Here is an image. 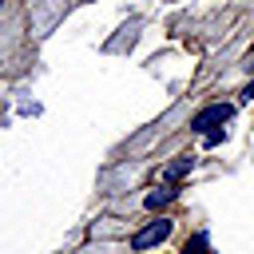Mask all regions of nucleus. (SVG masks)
I'll return each mask as SVG.
<instances>
[{
	"label": "nucleus",
	"instance_id": "1a4fd4ad",
	"mask_svg": "<svg viewBox=\"0 0 254 254\" xmlns=\"http://www.w3.org/2000/svg\"><path fill=\"white\" fill-rule=\"evenodd\" d=\"M0 4H4V0H0Z\"/></svg>",
	"mask_w": 254,
	"mask_h": 254
},
{
	"label": "nucleus",
	"instance_id": "f257e3e1",
	"mask_svg": "<svg viewBox=\"0 0 254 254\" xmlns=\"http://www.w3.org/2000/svg\"><path fill=\"white\" fill-rule=\"evenodd\" d=\"M171 230H175V222L159 214L155 222H147L143 230H135V234H131V250H139V254H143V250H151V246L167 242V238H171Z\"/></svg>",
	"mask_w": 254,
	"mask_h": 254
},
{
	"label": "nucleus",
	"instance_id": "f03ea898",
	"mask_svg": "<svg viewBox=\"0 0 254 254\" xmlns=\"http://www.w3.org/2000/svg\"><path fill=\"white\" fill-rule=\"evenodd\" d=\"M230 115H234V107H230V103H210V107H202V111H194V119H190V131H198V135H206V131H214V127H222V123H230Z\"/></svg>",
	"mask_w": 254,
	"mask_h": 254
},
{
	"label": "nucleus",
	"instance_id": "6e6552de",
	"mask_svg": "<svg viewBox=\"0 0 254 254\" xmlns=\"http://www.w3.org/2000/svg\"><path fill=\"white\" fill-rule=\"evenodd\" d=\"M250 56H254V48H250Z\"/></svg>",
	"mask_w": 254,
	"mask_h": 254
},
{
	"label": "nucleus",
	"instance_id": "0eeeda50",
	"mask_svg": "<svg viewBox=\"0 0 254 254\" xmlns=\"http://www.w3.org/2000/svg\"><path fill=\"white\" fill-rule=\"evenodd\" d=\"M242 99H254V79H250V83L242 87Z\"/></svg>",
	"mask_w": 254,
	"mask_h": 254
},
{
	"label": "nucleus",
	"instance_id": "7ed1b4c3",
	"mask_svg": "<svg viewBox=\"0 0 254 254\" xmlns=\"http://www.w3.org/2000/svg\"><path fill=\"white\" fill-rule=\"evenodd\" d=\"M190 167H194V155H179V159H175V163L163 171V179H167V183H179V179H183Z\"/></svg>",
	"mask_w": 254,
	"mask_h": 254
},
{
	"label": "nucleus",
	"instance_id": "423d86ee",
	"mask_svg": "<svg viewBox=\"0 0 254 254\" xmlns=\"http://www.w3.org/2000/svg\"><path fill=\"white\" fill-rule=\"evenodd\" d=\"M222 135H226L222 127H214V131H206V147H214V143H222Z\"/></svg>",
	"mask_w": 254,
	"mask_h": 254
},
{
	"label": "nucleus",
	"instance_id": "39448f33",
	"mask_svg": "<svg viewBox=\"0 0 254 254\" xmlns=\"http://www.w3.org/2000/svg\"><path fill=\"white\" fill-rule=\"evenodd\" d=\"M183 254H210V238L198 230V234H190L187 242H183Z\"/></svg>",
	"mask_w": 254,
	"mask_h": 254
},
{
	"label": "nucleus",
	"instance_id": "20e7f679",
	"mask_svg": "<svg viewBox=\"0 0 254 254\" xmlns=\"http://www.w3.org/2000/svg\"><path fill=\"white\" fill-rule=\"evenodd\" d=\"M171 198H175V187H155V190L143 198V206H147V210H159V206H167Z\"/></svg>",
	"mask_w": 254,
	"mask_h": 254
}]
</instances>
